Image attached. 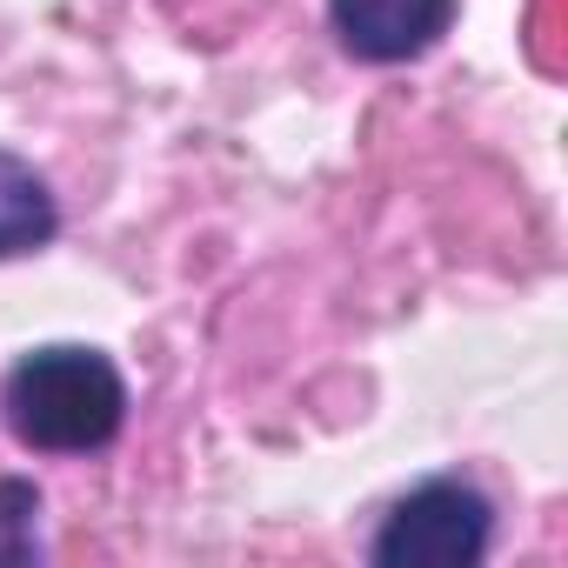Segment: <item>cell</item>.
Wrapping results in <instances>:
<instances>
[{"label": "cell", "mask_w": 568, "mask_h": 568, "mask_svg": "<svg viewBox=\"0 0 568 568\" xmlns=\"http://www.w3.org/2000/svg\"><path fill=\"white\" fill-rule=\"evenodd\" d=\"M0 415L34 455H94L128 422V382L101 348H34L0 382Z\"/></svg>", "instance_id": "obj_1"}, {"label": "cell", "mask_w": 568, "mask_h": 568, "mask_svg": "<svg viewBox=\"0 0 568 568\" xmlns=\"http://www.w3.org/2000/svg\"><path fill=\"white\" fill-rule=\"evenodd\" d=\"M495 541V508L468 481H422L408 488L382 535L368 541L375 568H475Z\"/></svg>", "instance_id": "obj_2"}, {"label": "cell", "mask_w": 568, "mask_h": 568, "mask_svg": "<svg viewBox=\"0 0 568 568\" xmlns=\"http://www.w3.org/2000/svg\"><path fill=\"white\" fill-rule=\"evenodd\" d=\"M328 21H335V41L355 61L395 68V61L428 54L448 34L455 0H328Z\"/></svg>", "instance_id": "obj_3"}, {"label": "cell", "mask_w": 568, "mask_h": 568, "mask_svg": "<svg viewBox=\"0 0 568 568\" xmlns=\"http://www.w3.org/2000/svg\"><path fill=\"white\" fill-rule=\"evenodd\" d=\"M61 234V207L48 194V181L0 148V261H14V254H34Z\"/></svg>", "instance_id": "obj_4"}, {"label": "cell", "mask_w": 568, "mask_h": 568, "mask_svg": "<svg viewBox=\"0 0 568 568\" xmlns=\"http://www.w3.org/2000/svg\"><path fill=\"white\" fill-rule=\"evenodd\" d=\"M0 561H41V495H34V481H0Z\"/></svg>", "instance_id": "obj_5"}]
</instances>
